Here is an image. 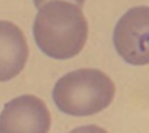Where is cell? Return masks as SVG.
I'll return each mask as SVG.
<instances>
[{"label":"cell","mask_w":149,"mask_h":133,"mask_svg":"<svg viewBox=\"0 0 149 133\" xmlns=\"http://www.w3.org/2000/svg\"><path fill=\"white\" fill-rule=\"evenodd\" d=\"M48 2H53V0H34V5H36L37 8H40L45 3H48ZM64 2H69V3H74V5H77V7H80L85 0H64Z\"/></svg>","instance_id":"cell-7"},{"label":"cell","mask_w":149,"mask_h":133,"mask_svg":"<svg viewBox=\"0 0 149 133\" xmlns=\"http://www.w3.org/2000/svg\"><path fill=\"white\" fill-rule=\"evenodd\" d=\"M39 48L53 59H69L87 43L88 23L80 7L53 0L39 8L32 26Z\"/></svg>","instance_id":"cell-1"},{"label":"cell","mask_w":149,"mask_h":133,"mask_svg":"<svg viewBox=\"0 0 149 133\" xmlns=\"http://www.w3.org/2000/svg\"><path fill=\"white\" fill-rule=\"evenodd\" d=\"M114 47L125 63L133 66L149 64V7H133L117 21Z\"/></svg>","instance_id":"cell-3"},{"label":"cell","mask_w":149,"mask_h":133,"mask_svg":"<svg viewBox=\"0 0 149 133\" xmlns=\"http://www.w3.org/2000/svg\"><path fill=\"white\" fill-rule=\"evenodd\" d=\"M50 123L47 104L34 95L13 98L0 112V133H48Z\"/></svg>","instance_id":"cell-4"},{"label":"cell","mask_w":149,"mask_h":133,"mask_svg":"<svg viewBox=\"0 0 149 133\" xmlns=\"http://www.w3.org/2000/svg\"><path fill=\"white\" fill-rule=\"evenodd\" d=\"M69 133H107V132L98 125H84V127H77V128L71 130Z\"/></svg>","instance_id":"cell-6"},{"label":"cell","mask_w":149,"mask_h":133,"mask_svg":"<svg viewBox=\"0 0 149 133\" xmlns=\"http://www.w3.org/2000/svg\"><path fill=\"white\" fill-rule=\"evenodd\" d=\"M116 85L100 69L84 68L63 75L53 88V101L61 112L75 117L93 116L114 100Z\"/></svg>","instance_id":"cell-2"},{"label":"cell","mask_w":149,"mask_h":133,"mask_svg":"<svg viewBox=\"0 0 149 133\" xmlns=\"http://www.w3.org/2000/svg\"><path fill=\"white\" fill-rule=\"evenodd\" d=\"M29 56L23 31L11 21H0V82L16 77Z\"/></svg>","instance_id":"cell-5"}]
</instances>
